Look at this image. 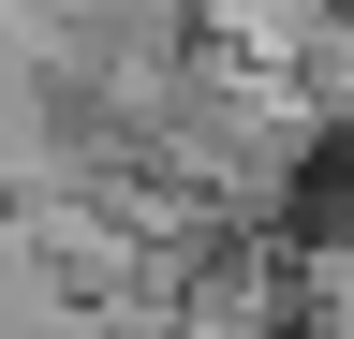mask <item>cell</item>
<instances>
[{"instance_id":"1","label":"cell","mask_w":354,"mask_h":339,"mask_svg":"<svg viewBox=\"0 0 354 339\" xmlns=\"http://www.w3.org/2000/svg\"><path fill=\"white\" fill-rule=\"evenodd\" d=\"M281 325H295V339H354V251H310L295 295H281Z\"/></svg>"}]
</instances>
